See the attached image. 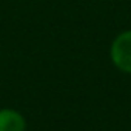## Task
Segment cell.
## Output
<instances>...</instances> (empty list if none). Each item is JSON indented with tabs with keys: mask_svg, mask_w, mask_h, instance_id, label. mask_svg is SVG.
<instances>
[{
	"mask_svg": "<svg viewBox=\"0 0 131 131\" xmlns=\"http://www.w3.org/2000/svg\"><path fill=\"white\" fill-rule=\"evenodd\" d=\"M110 56L116 68L131 74V29L120 32L113 40Z\"/></svg>",
	"mask_w": 131,
	"mask_h": 131,
	"instance_id": "1",
	"label": "cell"
},
{
	"mask_svg": "<svg viewBox=\"0 0 131 131\" xmlns=\"http://www.w3.org/2000/svg\"><path fill=\"white\" fill-rule=\"evenodd\" d=\"M25 129H26V120L19 111L13 108L0 110V131H25Z\"/></svg>",
	"mask_w": 131,
	"mask_h": 131,
	"instance_id": "2",
	"label": "cell"
}]
</instances>
